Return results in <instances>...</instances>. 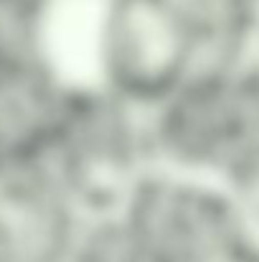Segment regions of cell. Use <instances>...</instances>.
I'll use <instances>...</instances> for the list:
<instances>
[{
	"instance_id": "6da1fadb",
	"label": "cell",
	"mask_w": 259,
	"mask_h": 262,
	"mask_svg": "<svg viewBox=\"0 0 259 262\" xmlns=\"http://www.w3.org/2000/svg\"><path fill=\"white\" fill-rule=\"evenodd\" d=\"M56 59L143 117L198 69L196 43L171 0H74Z\"/></svg>"
},
{
	"instance_id": "7a4b0ae2",
	"label": "cell",
	"mask_w": 259,
	"mask_h": 262,
	"mask_svg": "<svg viewBox=\"0 0 259 262\" xmlns=\"http://www.w3.org/2000/svg\"><path fill=\"white\" fill-rule=\"evenodd\" d=\"M46 168L86 214L120 209L153 168L143 115L72 77Z\"/></svg>"
},
{
	"instance_id": "3957f363",
	"label": "cell",
	"mask_w": 259,
	"mask_h": 262,
	"mask_svg": "<svg viewBox=\"0 0 259 262\" xmlns=\"http://www.w3.org/2000/svg\"><path fill=\"white\" fill-rule=\"evenodd\" d=\"M143 120L155 171L214 181L244 150V97L231 69L198 67Z\"/></svg>"
},
{
	"instance_id": "277c9868",
	"label": "cell",
	"mask_w": 259,
	"mask_h": 262,
	"mask_svg": "<svg viewBox=\"0 0 259 262\" xmlns=\"http://www.w3.org/2000/svg\"><path fill=\"white\" fill-rule=\"evenodd\" d=\"M84 216L46 166L0 178V262H69Z\"/></svg>"
},
{
	"instance_id": "5b68a950",
	"label": "cell",
	"mask_w": 259,
	"mask_h": 262,
	"mask_svg": "<svg viewBox=\"0 0 259 262\" xmlns=\"http://www.w3.org/2000/svg\"><path fill=\"white\" fill-rule=\"evenodd\" d=\"M69 82L54 59L0 61V178L46 166Z\"/></svg>"
},
{
	"instance_id": "8992f818",
	"label": "cell",
	"mask_w": 259,
	"mask_h": 262,
	"mask_svg": "<svg viewBox=\"0 0 259 262\" xmlns=\"http://www.w3.org/2000/svg\"><path fill=\"white\" fill-rule=\"evenodd\" d=\"M74 0H0V61L56 59Z\"/></svg>"
},
{
	"instance_id": "52a82bcc",
	"label": "cell",
	"mask_w": 259,
	"mask_h": 262,
	"mask_svg": "<svg viewBox=\"0 0 259 262\" xmlns=\"http://www.w3.org/2000/svg\"><path fill=\"white\" fill-rule=\"evenodd\" d=\"M69 262H153L122 209L86 214Z\"/></svg>"
}]
</instances>
